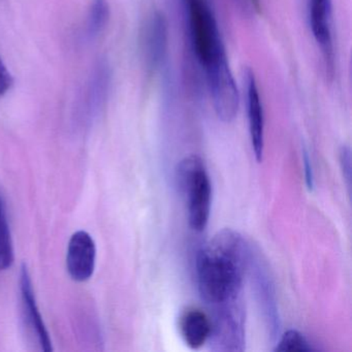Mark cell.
Here are the masks:
<instances>
[{"mask_svg": "<svg viewBox=\"0 0 352 352\" xmlns=\"http://www.w3.org/2000/svg\"><path fill=\"white\" fill-rule=\"evenodd\" d=\"M248 248L240 234L223 230L197 256V280L201 298L215 307L240 300Z\"/></svg>", "mask_w": 352, "mask_h": 352, "instance_id": "obj_1", "label": "cell"}, {"mask_svg": "<svg viewBox=\"0 0 352 352\" xmlns=\"http://www.w3.org/2000/svg\"><path fill=\"white\" fill-rule=\"evenodd\" d=\"M176 180L186 201L189 226L195 232H203L209 222L212 205L211 181L203 160L193 154L181 160Z\"/></svg>", "mask_w": 352, "mask_h": 352, "instance_id": "obj_2", "label": "cell"}, {"mask_svg": "<svg viewBox=\"0 0 352 352\" xmlns=\"http://www.w3.org/2000/svg\"><path fill=\"white\" fill-rule=\"evenodd\" d=\"M189 34L195 57L201 67L226 56L217 20L206 0H186Z\"/></svg>", "mask_w": 352, "mask_h": 352, "instance_id": "obj_3", "label": "cell"}, {"mask_svg": "<svg viewBox=\"0 0 352 352\" xmlns=\"http://www.w3.org/2000/svg\"><path fill=\"white\" fill-rule=\"evenodd\" d=\"M208 89L218 118L232 122L238 114L240 94L228 63V56L204 67Z\"/></svg>", "mask_w": 352, "mask_h": 352, "instance_id": "obj_4", "label": "cell"}, {"mask_svg": "<svg viewBox=\"0 0 352 352\" xmlns=\"http://www.w3.org/2000/svg\"><path fill=\"white\" fill-rule=\"evenodd\" d=\"M215 315L211 319L210 339L215 345L214 349L221 351L244 350V315L240 300L218 305Z\"/></svg>", "mask_w": 352, "mask_h": 352, "instance_id": "obj_5", "label": "cell"}, {"mask_svg": "<svg viewBox=\"0 0 352 352\" xmlns=\"http://www.w3.org/2000/svg\"><path fill=\"white\" fill-rule=\"evenodd\" d=\"M168 23L162 12H153L146 18L141 30L140 45L146 69L155 74L164 67L168 53Z\"/></svg>", "mask_w": 352, "mask_h": 352, "instance_id": "obj_6", "label": "cell"}, {"mask_svg": "<svg viewBox=\"0 0 352 352\" xmlns=\"http://www.w3.org/2000/svg\"><path fill=\"white\" fill-rule=\"evenodd\" d=\"M309 21L313 36L320 48L327 74L333 69V3L331 0H308Z\"/></svg>", "mask_w": 352, "mask_h": 352, "instance_id": "obj_7", "label": "cell"}, {"mask_svg": "<svg viewBox=\"0 0 352 352\" xmlns=\"http://www.w3.org/2000/svg\"><path fill=\"white\" fill-rule=\"evenodd\" d=\"M96 246L94 238L84 230L72 236L67 246V269L72 279L85 282L96 269Z\"/></svg>", "mask_w": 352, "mask_h": 352, "instance_id": "obj_8", "label": "cell"}, {"mask_svg": "<svg viewBox=\"0 0 352 352\" xmlns=\"http://www.w3.org/2000/svg\"><path fill=\"white\" fill-rule=\"evenodd\" d=\"M244 89L251 145L255 160L261 162L265 148V113L256 79L250 69L244 71Z\"/></svg>", "mask_w": 352, "mask_h": 352, "instance_id": "obj_9", "label": "cell"}, {"mask_svg": "<svg viewBox=\"0 0 352 352\" xmlns=\"http://www.w3.org/2000/svg\"><path fill=\"white\" fill-rule=\"evenodd\" d=\"M20 292H21L24 317L28 327L36 338L41 349L46 352L52 351V341L36 304L32 277L25 265H22L21 273H20Z\"/></svg>", "mask_w": 352, "mask_h": 352, "instance_id": "obj_10", "label": "cell"}, {"mask_svg": "<svg viewBox=\"0 0 352 352\" xmlns=\"http://www.w3.org/2000/svg\"><path fill=\"white\" fill-rule=\"evenodd\" d=\"M179 329L186 345L191 349H199L209 341L211 318L201 309L188 308L181 314Z\"/></svg>", "mask_w": 352, "mask_h": 352, "instance_id": "obj_11", "label": "cell"}, {"mask_svg": "<svg viewBox=\"0 0 352 352\" xmlns=\"http://www.w3.org/2000/svg\"><path fill=\"white\" fill-rule=\"evenodd\" d=\"M110 83V67L106 63H98L90 77L86 88V94L84 96H85L84 98L85 110L90 116L96 114L102 108V104L106 102Z\"/></svg>", "mask_w": 352, "mask_h": 352, "instance_id": "obj_12", "label": "cell"}, {"mask_svg": "<svg viewBox=\"0 0 352 352\" xmlns=\"http://www.w3.org/2000/svg\"><path fill=\"white\" fill-rule=\"evenodd\" d=\"M111 9L108 0H92L86 21L85 36L94 40L100 36L110 20Z\"/></svg>", "mask_w": 352, "mask_h": 352, "instance_id": "obj_13", "label": "cell"}, {"mask_svg": "<svg viewBox=\"0 0 352 352\" xmlns=\"http://www.w3.org/2000/svg\"><path fill=\"white\" fill-rule=\"evenodd\" d=\"M15 259L11 230L8 222L5 204L0 197V271H6L13 265Z\"/></svg>", "mask_w": 352, "mask_h": 352, "instance_id": "obj_14", "label": "cell"}, {"mask_svg": "<svg viewBox=\"0 0 352 352\" xmlns=\"http://www.w3.org/2000/svg\"><path fill=\"white\" fill-rule=\"evenodd\" d=\"M310 342L296 329H289L282 336L276 346L275 351H312Z\"/></svg>", "mask_w": 352, "mask_h": 352, "instance_id": "obj_15", "label": "cell"}, {"mask_svg": "<svg viewBox=\"0 0 352 352\" xmlns=\"http://www.w3.org/2000/svg\"><path fill=\"white\" fill-rule=\"evenodd\" d=\"M340 166L344 180L346 181L348 189L351 186V151L348 146H342L339 151Z\"/></svg>", "mask_w": 352, "mask_h": 352, "instance_id": "obj_16", "label": "cell"}, {"mask_svg": "<svg viewBox=\"0 0 352 352\" xmlns=\"http://www.w3.org/2000/svg\"><path fill=\"white\" fill-rule=\"evenodd\" d=\"M13 84V76L6 67L3 59L0 58V96L7 94L11 90Z\"/></svg>", "mask_w": 352, "mask_h": 352, "instance_id": "obj_17", "label": "cell"}, {"mask_svg": "<svg viewBox=\"0 0 352 352\" xmlns=\"http://www.w3.org/2000/svg\"><path fill=\"white\" fill-rule=\"evenodd\" d=\"M234 3L246 17H252L259 11V0H234Z\"/></svg>", "mask_w": 352, "mask_h": 352, "instance_id": "obj_18", "label": "cell"}, {"mask_svg": "<svg viewBox=\"0 0 352 352\" xmlns=\"http://www.w3.org/2000/svg\"><path fill=\"white\" fill-rule=\"evenodd\" d=\"M302 164H304L305 181H306L307 188L312 191L314 188V173H313L312 164L308 152L305 150L302 153Z\"/></svg>", "mask_w": 352, "mask_h": 352, "instance_id": "obj_19", "label": "cell"}, {"mask_svg": "<svg viewBox=\"0 0 352 352\" xmlns=\"http://www.w3.org/2000/svg\"><path fill=\"white\" fill-rule=\"evenodd\" d=\"M184 1H186V0H184Z\"/></svg>", "mask_w": 352, "mask_h": 352, "instance_id": "obj_20", "label": "cell"}]
</instances>
